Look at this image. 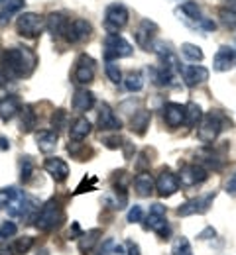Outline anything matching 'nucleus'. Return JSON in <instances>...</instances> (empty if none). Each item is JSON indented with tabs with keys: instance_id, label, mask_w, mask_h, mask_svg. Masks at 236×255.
Segmentation results:
<instances>
[{
	"instance_id": "nucleus-4",
	"label": "nucleus",
	"mask_w": 236,
	"mask_h": 255,
	"mask_svg": "<svg viewBox=\"0 0 236 255\" xmlns=\"http://www.w3.org/2000/svg\"><path fill=\"white\" fill-rule=\"evenodd\" d=\"M134 53L132 45L120 33H108L104 37V61H118Z\"/></svg>"
},
{
	"instance_id": "nucleus-24",
	"label": "nucleus",
	"mask_w": 236,
	"mask_h": 255,
	"mask_svg": "<svg viewBox=\"0 0 236 255\" xmlns=\"http://www.w3.org/2000/svg\"><path fill=\"white\" fill-rule=\"evenodd\" d=\"M32 248H34V238H32V236H22V238L12 240V242L6 246L4 252L8 255H26Z\"/></svg>"
},
{
	"instance_id": "nucleus-45",
	"label": "nucleus",
	"mask_w": 236,
	"mask_h": 255,
	"mask_svg": "<svg viewBox=\"0 0 236 255\" xmlns=\"http://www.w3.org/2000/svg\"><path fill=\"white\" fill-rule=\"evenodd\" d=\"M114 254V242L112 240H106L104 244H102V248L97 252V255H110Z\"/></svg>"
},
{
	"instance_id": "nucleus-11",
	"label": "nucleus",
	"mask_w": 236,
	"mask_h": 255,
	"mask_svg": "<svg viewBox=\"0 0 236 255\" xmlns=\"http://www.w3.org/2000/svg\"><path fill=\"white\" fill-rule=\"evenodd\" d=\"M75 83L79 85H89L95 79V59L91 55H79V59L75 61Z\"/></svg>"
},
{
	"instance_id": "nucleus-48",
	"label": "nucleus",
	"mask_w": 236,
	"mask_h": 255,
	"mask_svg": "<svg viewBox=\"0 0 236 255\" xmlns=\"http://www.w3.org/2000/svg\"><path fill=\"white\" fill-rule=\"evenodd\" d=\"M126 248H128V255H142L140 246H138L136 242H132V240H128V242H126Z\"/></svg>"
},
{
	"instance_id": "nucleus-35",
	"label": "nucleus",
	"mask_w": 236,
	"mask_h": 255,
	"mask_svg": "<svg viewBox=\"0 0 236 255\" xmlns=\"http://www.w3.org/2000/svg\"><path fill=\"white\" fill-rule=\"evenodd\" d=\"M181 53H183L185 59H189V61H193V63L203 61V57H205L203 49L199 45H195V43H183V45H181Z\"/></svg>"
},
{
	"instance_id": "nucleus-30",
	"label": "nucleus",
	"mask_w": 236,
	"mask_h": 255,
	"mask_svg": "<svg viewBox=\"0 0 236 255\" xmlns=\"http://www.w3.org/2000/svg\"><path fill=\"white\" fill-rule=\"evenodd\" d=\"M203 110L201 106L197 104V102H189V104H185V126L189 128H195L201 124L203 120Z\"/></svg>"
},
{
	"instance_id": "nucleus-1",
	"label": "nucleus",
	"mask_w": 236,
	"mask_h": 255,
	"mask_svg": "<svg viewBox=\"0 0 236 255\" xmlns=\"http://www.w3.org/2000/svg\"><path fill=\"white\" fill-rule=\"evenodd\" d=\"M0 61L8 77H30L37 65V57L28 47H10V49H4V53L0 55Z\"/></svg>"
},
{
	"instance_id": "nucleus-28",
	"label": "nucleus",
	"mask_w": 236,
	"mask_h": 255,
	"mask_svg": "<svg viewBox=\"0 0 236 255\" xmlns=\"http://www.w3.org/2000/svg\"><path fill=\"white\" fill-rule=\"evenodd\" d=\"M91 122L87 120V118H77L73 124H71V129H69V137L73 139V141H81V139H85L89 133H91Z\"/></svg>"
},
{
	"instance_id": "nucleus-20",
	"label": "nucleus",
	"mask_w": 236,
	"mask_h": 255,
	"mask_svg": "<svg viewBox=\"0 0 236 255\" xmlns=\"http://www.w3.org/2000/svg\"><path fill=\"white\" fill-rule=\"evenodd\" d=\"M57 139H59V133L55 129H39L35 131V143L39 147V151L43 153H51L57 145Z\"/></svg>"
},
{
	"instance_id": "nucleus-18",
	"label": "nucleus",
	"mask_w": 236,
	"mask_h": 255,
	"mask_svg": "<svg viewBox=\"0 0 236 255\" xmlns=\"http://www.w3.org/2000/svg\"><path fill=\"white\" fill-rule=\"evenodd\" d=\"M164 120L171 129L185 124V106H181L177 102H168L164 106Z\"/></svg>"
},
{
	"instance_id": "nucleus-5",
	"label": "nucleus",
	"mask_w": 236,
	"mask_h": 255,
	"mask_svg": "<svg viewBox=\"0 0 236 255\" xmlns=\"http://www.w3.org/2000/svg\"><path fill=\"white\" fill-rule=\"evenodd\" d=\"M37 210H39V202L35 200L34 196H30V194H26L22 191H18V196L8 206V214L12 218H24V220L34 218V214H37Z\"/></svg>"
},
{
	"instance_id": "nucleus-54",
	"label": "nucleus",
	"mask_w": 236,
	"mask_h": 255,
	"mask_svg": "<svg viewBox=\"0 0 236 255\" xmlns=\"http://www.w3.org/2000/svg\"><path fill=\"white\" fill-rule=\"evenodd\" d=\"M37 255H49V252H47V250H39V252H37Z\"/></svg>"
},
{
	"instance_id": "nucleus-33",
	"label": "nucleus",
	"mask_w": 236,
	"mask_h": 255,
	"mask_svg": "<svg viewBox=\"0 0 236 255\" xmlns=\"http://www.w3.org/2000/svg\"><path fill=\"white\" fill-rule=\"evenodd\" d=\"M177 12H181L185 18L195 20V22H199V24H201L203 16H201V8H199V4H197V2H193V0L183 2V4L179 6V10H177Z\"/></svg>"
},
{
	"instance_id": "nucleus-29",
	"label": "nucleus",
	"mask_w": 236,
	"mask_h": 255,
	"mask_svg": "<svg viewBox=\"0 0 236 255\" xmlns=\"http://www.w3.org/2000/svg\"><path fill=\"white\" fill-rule=\"evenodd\" d=\"M150 120H152V114L148 110H138L130 120V129L138 135H144L146 129L150 128Z\"/></svg>"
},
{
	"instance_id": "nucleus-41",
	"label": "nucleus",
	"mask_w": 236,
	"mask_h": 255,
	"mask_svg": "<svg viewBox=\"0 0 236 255\" xmlns=\"http://www.w3.org/2000/svg\"><path fill=\"white\" fill-rule=\"evenodd\" d=\"M102 143H104V147H108V149H118V147H122L126 141H124L118 133H114V135H102Z\"/></svg>"
},
{
	"instance_id": "nucleus-21",
	"label": "nucleus",
	"mask_w": 236,
	"mask_h": 255,
	"mask_svg": "<svg viewBox=\"0 0 236 255\" xmlns=\"http://www.w3.org/2000/svg\"><path fill=\"white\" fill-rule=\"evenodd\" d=\"M67 18L59 12H51L47 18H45V28L47 32L51 33L53 37H59V35H65V30H67Z\"/></svg>"
},
{
	"instance_id": "nucleus-42",
	"label": "nucleus",
	"mask_w": 236,
	"mask_h": 255,
	"mask_svg": "<svg viewBox=\"0 0 236 255\" xmlns=\"http://www.w3.org/2000/svg\"><path fill=\"white\" fill-rule=\"evenodd\" d=\"M219 16H221V22L227 26V28H236V12L235 10H227V8H223L221 12H219Z\"/></svg>"
},
{
	"instance_id": "nucleus-25",
	"label": "nucleus",
	"mask_w": 236,
	"mask_h": 255,
	"mask_svg": "<svg viewBox=\"0 0 236 255\" xmlns=\"http://www.w3.org/2000/svg\"><path fill=\"white\" fill-rule=\"evenodd\" d=\"M26 0H4L0 4V26H6L14 14H18L24 8Z\"/></svg>"
},
{
	"instance_id": "nucleus-47",
	"label": "nucleus",
	"mask_w": 236,
	"mask_h": 255,
	"mask_svg": "<svg viewBox=\"0 0 236 255\" xmlns=\"http://www.w3.org/2000/svg\"><path fill=\"white\" fill-rule=\"evenodd\" d=\"M81 228H79V224L77 222H73V226H71V230H69V234H67V238L69 240H79L81 238Z\"/></svg>"
},
{
	"instance_id": "nucleus-50",
	"label": "nucleus",
	"mask_w": 236,
	"mask_h": 255,
	"mask_svg": "<svg viewBox=\"0 0 236 255\" xmlns=\"http://www.w3.org/2000/svg\"><path fill=\"white\" fill-rule=\"evenodd\" d=\"M8 81H10L8 73H6V71L0 67V89H2V87H6V85H8Z\"/></svg>"
},
{
	"instance_id": "nucleus-52",
	"label": "nucleus",
	"mask_w": 236,
	"mask_h": 255,
	"mask_svg": "<svg viewBox=\"0 0 236 255\" xmlns=\"http://www.w3.org/2000/svg\"><path fill=\"white\" fill-rule=\"evenodd\" d=\"M0 149H10V141L6 137H0Z\"/></svg>"
},
{
	"instance_id": "nucleus-46",
	"label": "nucleus",
	"mask_w": 236,
	"mask_h": 255,
	"mask_svg": "<svg viewBox=\"0 0 236 255\" xmlns=\"http://www.w3.org/2000/svg\"><path fill=\"white\" fill-rule=\"evenodd\" d=\"M227 194L231 196H236V171L231 175V179L227 181Z\"/></svg>"
},
{
	"instance_id": "nucleus-51",
	"label": "nucleus",
	"mask_w": 236,
	"mask_h": 255,
	"mask_svg": "<svg viewBox=\"0 0 236 255\" xmlns=\"http://www.w3.org/2000/svg\"><path fill=\"white\" fill-rule=\"evenodd\" d=\"M146 155H148V151H142V153H140L142 159H146ZM146 165H148V161H140V163H138V169H142V167H146Z\"/></svg>"
},
{
	"instance_id": "nucleus-31",
	"label": "nucleus",
	"mask_w": 236,
	"mask_h": 255,
	"mask_svg": "<svg viewBox=\"0 0 236 255\" xmlns=\"http://www.w3.org/2000/svg\"><path fill=\"white\" fill-rule=\"evenodd\" d=\"M20 114H22V118H20V131L22 133L34 131L35 124H37V116H35L34 108L32 106H24V110Z\"/></svg>"
},
{
	"instance_id": "nucleus-6",
	"label": "nucleus",
	"mask_w": 236,
	"mask_h": 255,
	"mask_svg": "<svg viewBox=\"0 0 236 255\" xmlns=\"http://www.w3.org/2000/svg\"><path fill=\"white\" fill-rule=\"evenodd\" d=\"M166 214H168V208H166L164 204H160V202H154V204L150 206L148 220H146V228L152 230V232H156V234H158L160 238H164V240H168L169 234H171Z\"/></svg>"
},
{
	"instance_id": "nucleus-9",
	"label": "nucleus",
	"mask_w": 236,
	"mask_h": 255,
	"mask_svg": "<svg viewBox=\"0 0 236 255\" xmlns=\"http://www.w3.org/2000/svg\"><path fill=\"white\" fill-rule=\"evenodd\" d=\"M16 30L22 37H37L43 30V20L35 12H24L16 20Z\"/></svg>"
},
{
	"instance_id": "nucleus-14",
	"label": "nucleus",
	"mask_w": 236,
	"mask_h": 255,
	"mask_svg": "<svg viewBox=\"0 0 236 255\" xmlns=\"http://www.w3.org/2000/svg\"><path fill=\"white\" fill-rule=\"evenodd\" d=\"M97 126L101 128V131H118L122 128V122L116 118V114L112 112L110 104L102 102L99 106V116H97Z\"/></svg>"
},
{
	"instance_id": "nucleus-13",
	"label": "nucleus",
	"mask_w": 236,
	"mask_h": 255,
	"mask_svg": "<svg viewBox=\"0 0 236 255\" xmlns=\"http://www.w3.org/2000/svg\"><path fill=\"white\" fill-rule=\"evenodd\" d=\"M179 71H181L183 83L191 89L209 81V69H205L203 65H183Z\"/></svg>"
},
{
	"instance_id": "nucleus-43",
	"label": "nucleus",
	"mask_w": 236,
	"mask_h": 255,
	"mask_svg": "<svg viewBox=\"0 0 236 255\" xmlns=\"http://www.w3.org/2000/svg\"><path fill=\"white\" fill-rule=\"evenodd\" d=\"M65 116H67V114H65V110H61V108L55 110V114L51 116V126H53L55 131H59L61 128L65 126Z\"/></svg>"
},
{
	"instance_id": "nucleus-15",
	"label": "nucleus",
	"mask_w": 236,
	"mask_h": 255,
	"mask_svg": "<svg viewBox=\"0 0 236 255\" xmlns=\"http://www.w3.org/2000/svg\"><path fill=\"white\" fill-rule=\"evenodd\" d=\"M156 191L160 192V196L168 198L173 196L175 192L179 191V181H177V175H173L169 169H164L158 179H156Z\"/></svg>"
},
{
	"instance_id": "nucleus-39",
	"label": "nucleus",
	"mask_w": 236,
	"mask_h": 255,
	"mask_svg": "<svg viewBox=\"0 0 236 255\" xmlns=\"http://www.w3.org/2000/svg\"><path fill=\"white\" fill-rule=\"evenodd\" d=\"M16 196H18V191H16L14 187H4V189H0V210H2V208H8L10 202H12Z\"/></svg>"
},
{
	"instance_id": "nucleus-22",
	"label": "nucleus",
	"mask_w": 236,
	"mask_h": 255,
	"mask_svg": "<svg viewBox=\"0 0 236 255\" xmlns=\"http://www.w3.org/2000/svg\"><path fill=\"white\" fill-rule=\"evenodd\" d=\"M101 236H102V232L99 230V228H93V230L83 232V234H81V238L77 240L79 252H81V254H89V252H93V248L99 244Z\"/></svg>"
},
{
	"instance_id": "nucleus-44",
	"label": "nucleus",
	"mask_w": 236,
	"mask_h": 255,
	"mask_svg": "<svg viewBox=\"0 0 236 255\" xmlns=\"http://www.w3.org/2000/svg\"><path fill=\"white\" fill-rule=\"evenodd\" d=\"M144 220V210L140 204H134L130 210H128V222L130 224H138Z\"/></svg>"
},
{
	"instance_id": "nucleus-37",
	"label": "nucleus",
	"mask_w": 236,
	"mask_h": 255,
	"mask_svg": "<svg viewBox=\"0 0 236 255\" xmlns=\"http://www.w3.org/2000/svg\"><path fill=\"white\" fill-rule=\"evenodd\" d=\"M171 254L173 255H193V250H191V244L187 238H177L173 242V248H171Z\"/></svg>"
},
{
	"instance_id": "nucleus-8",
	"label": "nucleus",
	"mask_w": 236,
	"mask_h": 255,
	"mask_svg": "<svg viewBox=\"0 0 236 255\" xmlns=\"http://www.w3.org/2000/svg\"><path fill=\"white\" fill-rule=\"evenodd\" d=\"M217 194L211 192V194H205V196H199V198H191L187 202H183L179 208H177V216L181 218H187V216H195V214H207L215 202Z\"/></svg>"
},
{
	"instance_id": "nucleus-40",
	"label": "nucleus",
	"mask_w": 236,
	"mask_h": 255,
	"mask_svg": "<svg viewBox=\"0 0 236 255\" xmlns=\"http://www.w3.org/2000/svg\"><path fill=\"white\" fill-rule=\"evenodd\" d=\"M16 232H18V226L12 220H6V222L0 224V240H8V238L16 236Z\"/></svg>"
},
{
	"instance_id": "nucleus-10",
	"label": "nucleus",
	"mask_w": 236,
	"mask_h": 255,
	"mask_svg": "<svg viewBox=\"0 0 236 255\" xmlns=\"http://www.w3.org/2000/svg\"><path fill=\"white\" fill-rule=\"evenodd\" d=\"M207 169L199 165V163H189V165H183L181 169H179V175H177V181H179V185L181 187H187V189H191V187H197V185H201L207 181Z\"/></svg>"
},
{
	"instance_id": "nucleus-53",
	"label": "nucleus",
	"mask_w": 236,
	"mask_h": 255,
	"mask_svg": "<svg viewBox=\"0 0 236 255\" xmlns=\"http://www.w3.org/2000/svg\"><path fill=\"white\" fill-rule=\"evenodd\" d=\"M229 8H231V10H235V12H236V0H229Z\"/></svg>"
},
{
	"instance_id": "nucleus-7",
	"label": "nucleus",
	"mask_w": 236,
	"mask_h": 255,
	"mask_svg": "<svg viewBox=\"0 0 236 255\" xmlns=\"http://www.w3.org/2000/svg\"><path fill=\"white\" fill-rule=\"evenodd\" d=\"M128 8L120 2H114L104 12V28L108 33H118L128 24Z\"/></svg>"
},
{
	"instance_id": "nucleus-27",
	"label": "nucleus",
	"mask_w": 236,
	"mask_h": 255,
	"mask_svg": "<svg viewBox=\"0 0 236 255\" xmlns=\"http://www.w3.org/2000/svg\"><path fill=\"white\" fill-rule=\"evenodd\" d=\"M134 189L136 192L140 194V196H150L154 189H156V183H154V179H152V175L150 173H138L134 177Z\"/></svg>"
},
{
	"instance_id": "nucleus-12",
	"label": "nucleus",
	"mask_w": 236,
	"mask_h": 255,
	"mask_svg": "<svg viewBox=\"0 0 236 255\" xmlns=\"http://www.w3.org/2000/svg\"><path fill=\"white\" fill-rule=\"evenodd\" d=\"M91 33H93V26H91L87 20L77 18V20H73V22H69L67 24L65 39H67L69 43H79V41L89 39V37H91Z\"/></svg>"
},
{
	"instance_id": "nucleus-36",
	"label": "nucleus",
	"mask_w": 236,
	"mask_h": 255,
	"mask_svg": "<svg viewBox=\"0 0 236 255\" xmlns=\"http://www.w3.org/2000/svg\"><path fill=\"white\" fill-rule=\"evenodd\" d=\"M34 161L30 155L20 157V179H22V183H30V179L34 175Z\"/></svg>"
},
{
	"instance_id": "nucleus-3",
	"label": "nucleus",
	"mask_w": 236,
	"mask_h": 255,
	"mask_svg": "<svg viewBox=\"0 0 236 255\" xmlns=\"http://www.w3.org/2000/svg\"><path fill=\"white\" fill-rule=\"evenodd\" d=\"M221 131H223V116L219 110H211L209 114L203 116L201 124L197 126V137L199 141L211 145L219 137Z\"/></svg>"
},
{
	"instance_id": "nucleus-17",
	"label": "nucleus",
	"mask_w": 236,
	"mask_h": 255,
	"mask_svg": "<svg viewBox=\"0 0 236 255\" xmlns=\"http://www.w3.org/2000/svg\"><path fill=\"white\" fill-rule=\"evenodd\" d=\"M43 169L53 177V181L63 183L69 177V165L61 157H47L43 161Z\"/></svg>"
},
{
	"instance_id": "nucleus-16",
	"label": "nucleus",
	"mask_w": 236,
	"mask_h": 255,
	"mask_svg": "<svg viewBox=\"0 0 236 255\" xmlns=\"http://www.w3.org/2000/svg\"><path fill=\"white\" fill-rule=\"evenodd\" d=\"M236 65V51L235 47L231 45H223L217 53H215V59H213V69L219 71V73H227L231 71Z\"/></svg>"
},
{
	"instance_id": "nucleus-32",
	"label": "nucleus",
	"mask_w": 236,
	"mask_h": 255,
	"mask_svg": "<svg viewBox=\"0 0 236 255\" xmlns=\"http://www.w3.org/2000/svg\"><path fill=\"white\" fill-rule=\"evenodd\" d=\"M150 73H152V79H154V83L158 87H169L171 81H173V71H169V69L162 67V65L156 67V69H152Z\"/></svg>"
},
{
	"instance_id": "nucleus-26",
	"label": "nucleus",
	"mask_w": 236,
	"mask_h": 255,
	"mask_svg": "<svg viewBox=\"0 0 236 255\" xmlns=\"http://www.w3.org/2000/svg\"><path fill=\"white\" fill-rule=\"evenodd\" d=\"M158 32V26L154 24V22H150V20H142V24H140V28H138V33H136V39H138V43L142 45V47H152V37H154V33Z\"/></svg>"
},
{
	"instance_id": "nucleus-34",
	"label": "nucleus",
	"mask_w": 236,
	"mask_h": 255,
	"mask_svg": "<svg viewBox=\"0 0 236 255\" xmlns=\"http://www.w3.org/2000/svg\"><path fill=\"white\" fill-rule=\"evenodd\" d=\"M124 87L130 93H140L144 89V75H142V71H130L126 75V79H124Z\"/></svg>"
},
{
	"instance_id": "nucleus-38",
	"label": "nucleus",
	"mask_w": 236,
	"mask_h": 255,
	"mask_svg": "<svg viewBox=\"0 0 236 255\" xmlns=\"http://www.w3.org/2000/svg\"><path fill=\"white\" fill-rule=\"evenodd\" d=\"M104 71H106V77H108V79H110L114 85L122 83V73H120V67L116 65V61H106Z\"/></svg>"
},
{
	"instance_id": "nucleus-49",
	"label": "nucleus",
	"mask_w": 236,
	"mask_h": 255,
	"mask_svg": "<svg viewBox=\"0 0 236 255\" xmlns=\"http://www.w3.org/2000/svg\"><path fill=\"white\" fill-rule=\"evenodd\" d=\"M217 236V232H215V228H205L201 234H199V240H209V238H215Z\"/></svg>"
},
{
	"instance_id": "nucleus-2",
	"label": "nucleus",
	"mask_w": 236,
	"mask_h": 255,
	"mask_svg": "<svg viewBox=\"0 0 236 255\" xmlns=\"http://www.w3.org/2000/svg\"><path fill=\"white\" fill-rule=\"evenodd\" d=\"M63 220H65V214H63V204L59 198H49L47 202H43V206L34 216L35 228L41 232H51L59 228Z\"/></svg>"
},
{
	"instance_id": "nucleus-23",
	"label": "nucleus",
	"mask_w": 236,
	"mask_h": 255,
	"mask_svg": "<svg viewBox=\"0 0 236 255\" xmlns=\"http://www.w3.org/2000/svg\"><path fill=\"white\" fill-rule=\"evenodd\" d=\"M95 104H97V98H95V95L91 91H87V89H79L75 93V96H73V108L77 112H89Z\"/></svg>"
},
{
	"instance_id": "nucleus-55",
	"label": "nucleus",
	"mask_w": 236,
	"mask_h": 255,
	"mask_svg": "<svg viewBox=\"0 0 236 255\" xmlns=\"http://www.w3.org/2000/svg\"><path fill=\"white\" fill-rule=\"evenodd\" d=\"M2 2H4V0H0V4H2Z\"/></svg>"
},
{
	"instance_id": "nucleus-19",
	"label": "nucleus",
	"mask_w": 236,
	"mask_h": 255,
	"mask_svg": "<svg viewBox=\"0 0 236 255\" xmlns=\"http://www.w3.org/2000/svg\"><path fill=\"white\" fill-rule=\"evenodd\" d=\"M20 110H22V104L16 95H6L0 98V120L2 122H10Z\"/></svg>"
}]
</instances>
